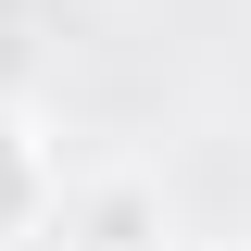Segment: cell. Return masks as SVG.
<instances>
[{
  "label": "cell",
  "instance_id": "obj_1",
  "mask_svg": "<svg viewBox=\"0 0 251 251\" xmlns=\"http://www.w3.org/2000/svg\"><path fill=\"white\" fill-rule=\"evenodd\" d=\"M63 239H88V251H151V239H163L151 176H100V188H75V201H63Z\"/></svg>",
  "mask_w": 251,
  "mask_h": 251
},
{
  "label": "cell",
  "instance_id": "obj_2",
  "mask_svg": "<svg viewBox=\"0 0 251 251\" xmlns=\"http://www.w3.org/2000/svg\"><path fill=\"white\" fill-rule=\"evenodd\" d=\"M38 226H50V151H38V126L0 100V251L38 239Z\"/></svg>",
  "mask_w": 251,
  "mask_h": 251
},
{
  "label": "cell",
  "instance_id": "obj_3",
  "mask_svg": "<svg viewBox=\"0 0 251 251\" xmlns=\"http://www.w3.org/2000/svg\"><path fill=\"white\" fill-rule=\"evenodd\" d=\"M38 13H50V0H0V75L25 63V38H38Z\"/></svg>",
  "mask_w": 251,
  "mask_h": 251
},
{
  "label": "cell",
  "instance_id": "obj_4",
  "mask_svg": "<svg viewBox=\"0 0 251 251\" xmlns=\"http://www.w3.org/2000/svg\"><path fill=\"white\" fill-rule=\"evenodd\" d=\"M63 251H88V239H63Z\"/></svg>",
  "mask_w": 251,
  "mask_h": 251
},
{
  "label": "cell",
  "instance_id": "obj_5",
  "mask_svg": "<svg viewBox=\"0 0 251 251\" xmlns=\"http://www.w3.org/2000/svg\"><path fill=\"white\" fill-rule=\"evenodd\" d=\"M151 251H176V239H151Z\"/></svg>",
  "mask_w": 251,
  "mask_h": 251
},
{
  "label": "cell",
  "instance_id": "obj_6",
  "mask_svg": "<svg viewBox=\"0 0 251 251\" xmlns=\"http://www.w3.org/2000/svg\"><path fill=\"white\" fill-rule=\"evenodd\" d=\"M226 251H251V239H226Z\"/></svg>",
  "mask_w": 251,
  "mask_h": 251
}]
</instances>
